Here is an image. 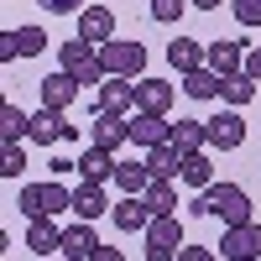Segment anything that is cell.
Wrapping results in <instances>:
<instances>
[{
    "instance_id": "cell-20",
    "label": "cell",
    "mask_w": 261,
    "mask_h": 261,
    "mask_svg": "<svg viewBox=\"0 0 261 261\" xmlns=\"http://www.w3.org/2000/svg\"><path fill=\"white\" fill-rule=\"evenodd\" d=\"M115 204L105 199V183H79L73 188V214L79 220H99V214H110Z\"/></svg>"
},
{
    "instance_id": "cell-27",
    "label": "cell",
    "mask_w": 261,
    "mask_h": 261,
    "mask_svg": "<svg viewBox=\"0 0 261 261\" xmlns=\"http://www.w3.org/2000/svg\"><path fill=\"white\" fill-rule=\"evenodd\" d=\"M146 183H151L146 162H115V188L120 193H146Z\"/></svg>"
},
{
    "instance_id": "cell-17",
    "label": "cell",
    "mask_w": 261,
    "mask_h": 261,
    "mask_svg": "<svg viewBox=\"0 0 261 261\" xmlns=\"http://www.w3.org/2000/svg\"><path fill=\"white\" fill-rule=\"evenodd\" d=\"M204 58H209V42H193V37H172V42H167V63H172L178 73L204 68Z\"/></svg>"
},
{
    "instance_id": "cell-25",
    "label": "cell",
    "mask_w": 261,
    "mask_h": 261,
    "mask_svg": "<svg viewBox=\"0 0 261 261\" xmlns=\"http://www.w3.org/2000/svg\"><path fill=\"white\" fill-rule=\"evenodd\" d=\"M178 178H183L193 193H199V188H209V183H214V167H209V157H204V151H183V167H178Z\"/></svg>"
},
{
    "instance_id": "cell-1",
    "label": "cell",
    "mask_w": 261,
    "mask_h": 261,
    "mask_svg": "<svg viewBox=\"0 0 261 261\" xmlns=\"http://www.w3.org/2000/svg\"><path fill=\"white\" fill-rule=\"evenodd\" d=\"M209 214L225 225H251V193L241 183H209Z\"/></svg>"
},
{
    "instance_id": "cell-19",
    "label": "cell",
    "mask_w": 261,
    "mask_h": 261,
    "mask_svg": "<svg viewBox=\"0 0 261 261\" xmlns=\"http://www.w3.org/2000/svg\"><path fill=\"white\" fill-rule=\"evenodd\" d=\"M79 178H84V183H115V151L89 146V151L79 157Z\"/></svg>"
},
{
    "instance_id": "cell-6",
    "label": "cell",
    "mask_w": 261,
    "mask_h": 261,
    "mask_svg": "<svg viewBox=\"0 0 261 261\" xmlns=\"http://www.w3.org/2000/svg\"><path fill=\"white\" fill-rule=\"evenodd\" d=\"M79 89H84V84H79L68 68L47 73V79H42V110H58V115H68V105L79 99Z\"/></svg>"
},
{
    "instance_id": "cell-36",
    "label": "cell",
    "mask_w": 261,
    "mask_h": 261,
    "mask_svg": "<svg viewBox=\"0 0 261 261\" xmlns=\"http://www.w3.org/2000/svg\"><path fill=\"white\" fill-rule=\"evenodd\" d=\"M47 167H53V178H68V172H79V162H68V157H53Z\"/></svg>"
},
{
    "instance_id": "cell-32",
    "label": "cell",
    "mask_w": 261,
    "mask_h": 261,
    "mask_svg": "<svg viewBox=\"0 0 261 261\" xmlns=\"http://www.w3.org/2000/svg\"><path fill=\"white\" fill-rule=\"evenodd\" d=\"M27 172V151H21V141L6 146V162H0V178H21Z\"/></svg>"
},
{
    "instance_id": "cell-38",
    "label": "cell",
    "mask_w": 261,
    "mask_h": 261,
    "mask_svg": "<svg viewBox=\"0 0 261 261\" xmlns=\"http://www.w3.org/2000/svg\"><path fill=\"white\" fill-rule=\"evenodd\" d=\"M89 261H125V251H115V246H99Z\"/></svg>"
},
{
    "instance_id": "cell-11",
    "label": "cell",
    "mask_w": 261,
    "mask_h": 261,
    "mask_svg": "<svg viewBox=\"0 0 261 261\" xmlns=\"http://www.w3.org/2000/svg\"><path fill=\"white\" fill-rule=\"evenodd\" d=\"M94 251H99L94 220H73V225H63V256H73V261H89Z\"/></svg>"
},
{
    "instance_id": "cell-12",
    "label": "cell",
    "mask_w": 261,
    "mask_h": 261,
    "mask_svg": "<svg viewBox=\"0 0 261 261\" xmlns=\"http://www.w3.org/2000/svg\"><path fill=\"white\" fill-rule=\"evenodd\" d=\"M68 136H73V125H63L58 110H37L32 125H27V141H37V146H58V141H68Z\"/></svg>"
},
{
    "instance_id": "cell-40",
    "label": "cell",
    "mask_w": 261,
    "mask_h": 261,
    "mask_svg": "<svg viewBox=\"0 0 261 261\" xmlns=\"http://www.w3.org/2000/svg\"><path fill=\"white\" fill-rule=\"evenodd\" d=\"M42 261H68V256H42Z\"/></svg>"
},
{
    "instance_id": "cell-5",
    "label": "cell",
    "mask_w": 261,
    "mask_h": 261,
    "mask_svg": "<svg viewBox=\"0 0 261 261\" xmlns=\"http://www.w3.org/2000/svg\"><path fill=\"white\" fill-rule=\"evenodd\" d=\"M47 53V32L42 27H11L0 37V63H16V58H37Z\"/></svg>"
},
{
    "instance_id": "cell-30",
    "label": "cell",
    "mask_w": 261,
    "mask_h": 261,
    "mask_svg": "<svg viewBox=\"0 0 261 261\" xmlns=\"http://www.w3.org/2000/svg\"><path fill=\"white\" fill-rule=\"evenodd\" d=\"M16 209L27 214V220H47V204H42V183H21V199Z\"/></svg>"
},
{
    "instance_id": "cell-2",
    "label": "cell",
    "mask_w": 261,
    "mask_h": 261,
    "mask_svg": "<svg viewBox=\"0 0 261 261\" xmlns=\"http://www.w3.org/2000/svg\"><path fill=\"white\" fill-rule=\"evenodd\" d=\"M99 63H105V73H115V79H146V47H141V42L110 37L99 47Z\"/></svg>"
},
{
    "instance_id": "cell-37",
    "label": "cell",
    "mask_w": 261,
    "mask_h": 261,
    "mask_svg": "<svg viewBox=\"0 0 261 261\" xmlns=\"http://www.w3.org/2000/svg\"><path fill=\"white\" fill-rule=\"evenodd\" d=\"M246 73L261 84V47H251V53H246Z\"/></svg>"
},
{
    "instance_id": "cell-28",
    "label": "cell",
    "mask_w": 261,
    "mask_h": 261,
    "mask_svg": "<svg viewBox=\"0 0 261 261\" xmlns=\"http://www.w3.org/2000/svg\"><path fill=\"white\" fill-rule=\"evenodd\" d=\"M27 125H32V115L21 110V105H11V99L0 105V141H6V146H11V141H21V136H27Z\"/></svg>"
},
{
    "instance_id": "cell-7",
    "label": "cell",
    "mask_w": 261,
    "mask_h": 261,
    "mask_svg": "<svg viewBox=\"0 0 261 261\" xmlns=\"http://www.w3.org/2000/svg\"><path fill=\"white\" fill-rule=\"evenodd\" d=\"M241 141H246V120H241V110H230V105H225V110L209 120V146H214V151H235Z\"/></svg>"
},
{
    "instance_id": "cell-21",
    "label": "cell",
    "mask_w": 261,
    "mask_h": 261,
    "mask_svg": "<svg viewBox=\"0 0 261 261\" xmlns=\"http://www.w3.org/2000/svg\"><path fill=\"white\" fill-rule=\"evenodd\" d=\"M172 146L178 151H204L209 146V120H172Z\"/></svg>"
},
{
    "instance_id": "cell-10",
    "label": "cell",
    "mask_w": 261,
    "mask_h": 261,
    "mask_svg": "<svg viewBox=\"0 0 261 261\" xmlns=\"http://www.w3.org/2000/svg\"><path fill=\"white\" fill-rule=\"evenodd\" d=\"M209 68L220 73V79H230V73H246V42H230V37H220V42H209Z\"/></svg>"
},
{
    "instance_id": "cell-18",
    "label": "cell",
    "mask_w": 261,
    "mask_h": 261,
    "mask_svg": "<svg viewBox=\"0 0 261 261\" xmlns=\"http://www.w3.org/2000/svg\"><path fill=\"white\" fill-rule=\"evenodd\" d=\"M27 251L32 256H63V230L53 220H27Z\"/></svg>"
},
{
    "instance_id": "cell-3",
    "label": "cell",
    "mask_w": 261,
    "mask_h": 261,
    "mask_svg": "<svg viewBox=\"0 0 261 261\" xmlns=\"http://www.w3.org/2000/svg\"><path fill=\"white\" fill-rule=\"evenodd\" d=\"M141 235H146V261H178V251L188 246L178 214H157V220H151Z\"/></svg>"
},
{
    "instance_id": "cell-13",
    "label": "cell",
    "mask_w": 261,
    "mask_h": 261,
    "mask_svg": "<svg viewBox=\"0 0 261 261\" xmlns=\"http://www.w3.org/2000/svg\"><path fill=\"white\" fill-rule=\"evenodd\" d=\"M130 141H136L141 151H146V146H162V141H172V125H167V115H146V110H136V115H130Z\"/></svg>"
},
{
    "instance_id": "cell-8",
    "label": "cell",
    "mask_w": 261,
    "mask_h": 261,
    "mask_svg": "<svg viewBox=\"0 0 261 261\" xmlns=\"http://www.w3.org/2000/svg\"><path fill=\"white\" fill-rule=\"evenodd\" d=\"M89 141H94V146H105V151L125 146V141H130V120H125V115H115V110H99V115H94V125H89Z\"/></svg>"
},
{
    "instance_id": "cell-29",
    "label": "cell",
    "mask_w": 261,
    "mask_h": 261,
    "mask_svg": "<svg viewBox=\"0 0 261 261\" xmlns=\"http://www.w3.org/2000/svg\"><path fill=\"white\" fill-rule=\"evenodd\" d=\"M99 47H94V42H84V37H73V42H63V47H58V68H84V63H89Z\"/></svg>"
},
{
    "instance_id": "cell-4",
    "label": "cell",
    "mask_w": 261,
    "mask_h": 261,
    "mask_svg": "<svg viewBox=\"0 0 261 261\" xmlns=\"http://www.w3.org/2000/svg\"><path fill=\"white\" fill-rule=\"evenodd\" d=\"M220 261H261V225H225Z\"/></svg>"
},
{
    "instance_id": "cell-31",
    "label": "cell",
    "mask_w": 261,
    "mask_h": 261,
    "mask_svg": "<svg viewBox=\"0 0 261 261\" xmlns=\"http://www.w3.org/2000/svg\"><path fill=\"white\" fill-rule=\"evenodd\" d=\"M188 11V0H151V21H162V27H172Z\"/></svg>"
},
{
    "instance_id": "cell-14",
    "label": "cell",
    "mask_w": 261,
    "mask_h": 261,
    "mask_svg": "<svg viewBox=\"0 0 261 261\" xmlns=\"http://www.w3.org/2000/svg\"><path fill=\"white\" fill-rule=\"evenodd\" d=\"M110 220H115V230H125V235H141V230L151 225V209H146L141 193H125V199L110 209Z\"/></svg>"
},
{
    "instance_id": "cell-39",
    "label": "cell",
    "mask_w": 261,
    "mask_h": 261,
    "mask_svg": "<svg viewBox=\"0 0 261 261\" xmlns=\"http://www.w3.org/2000/svg\"><path fill=\"white\" fill-rule=\"evenodd\" d=\"M188 6H199V11H214V6H225V0H188Z\"/></svg>"
},
{
    "instance_id": "cell-26",
    "label": "cell",
    "mask_w": 261,
    "mask_h": 261,
    "mask_svg": "<svg viewBox=\"0 0 261 261\" xmlns=\"http://www.w3.org/2000/svg\"><path fill=\"white\" fill-rule=\"evenodd\" d=\"M220 99L230 105V110H241V105H251V99H256V79H251V73H230V79L220 84Z\"/></svg>"
},
{
    "instance_id": "cell-24",
    "label": "cell",
    "mask_w": 261,
    "mask_h": 261,
    "mask_svg": "<svg viewBox=\"0 0 261 261\" xmlns=\"http://www.w3.org/2000/svg\"><path fill=\"white\" fill-rule=\"evenodd\" d=\"M220 73H214L209 68V63H204V68H193V73H183V89H188V99H220Z\"/></svg>"
},
{
    "instance_id": "cell-34",
    "label": "cell",
    "mask_w": 261,
    "mask_h": 261,
    "mask_svg": "<svg viewBox=\"0 0 261 261\" xmlns=\"http://www.w3.org/2000/svg\"><path fill=\"white\" fill-rule=\"evenodd\" d=\"M178 261H220V251H209V246H183Z\"/></svg>"
},
{
    "instance_id": "cell-16",
    "label": "cell",
    "mask_w": 261,
    "mask_h": 261,
    "mask_svg": "<svg viewBox=\"0 0 261 261\" xmlns=\"http://www.w3.org/2000/svg\"><path fill=\"white\" fill-rule=\"evenodd\" d=\"M99 110H115V115H125V110H136V79H105L99 84Z\"/></svg>"
},
{
    "instance_id": "cell-23",
    "label": "cell",
    "mask_w": 261,
    "mask_h": 261,
    "mask_svg": "<svg viewBox=\"0 0 261 261\" xmlns=\"http://www.w3.org/2000/svg\"><path fill=\"white\" fill-rule=\"evenodd\" d=\"M141 199H146V209H151V220H157V214H172V209H178V188H172V178H151Z\"/></svg>"
},
{
    "instance_id": "cell-15",
    "label": "cell",
    "mask_w": 261,
    "mask_h": 261,
    "mask_svg": "<svg viewBox=\"0 0 261 261\" xmlns=\"http://www.w3.org/2000/svg\"><path fill=\"white\" fill-rule=\"evenodd\" d=\"M136 110H146V115H167L172 110V84H162V79H136Z\"/></svg>"
},
{
    "instance_id": "cell-9",
    "label": "cell",
    "mask_w": 261,
    "mask_h": 261,
    "mask_svg": "<svg viewBox=\"0 0 261 261\" xmlns=\"http://www.w3.org/2000/svg\"><path fill=\"white\" fill-rule=\"evenodd\" d=\"M79 37L94 42V47H105V42L115 37V11L110 6H84L79 11Z\"/></svg>"
},
{
    "instance_id": "cell-33",
    "label": "cell",
    "mask_w": 261,
    "mask_h": 261,
    "mask_svg": "<svg viewBox=\"0 0 261 261\" xmlns=\"http://www.w3.org/2000/svg\"><path fill=\"white\" fill-rule=\"evenodd\" d=\"M235 6V21L241 27H261V0H230Z\"/></svg>"
},
{
    "instance_id": "cell-22",
    "label": "cell",
    "mask_w": 261,
    "mask_h": 261,
    "mask_svg": "<svg viewBox=\"0 0 261 261\" xmlns=\"http://www.w3.org/2000/svg\"><path fill=\"white\" fill-rule=\"evenodd\" d=\"M146 167H151V178H178V167H183V151L162 141V146H146Z\"/></svg>"
},
{
    "instance_id": "cell-35",
    "label": "cell",
    "mask_w": 261,
    "mask_h": 261,
    "mask_svg": "<svg viewBox=\"0 0 261 261\" xmlns=\"http://www.w3.org/2000/svg\"><path fill=\"white\" fill-rule=\"evenodd\" d=\"M37 6H42V11H58V16H63V11H84V0H37Z\"/></svg>"
}]
</instances>
